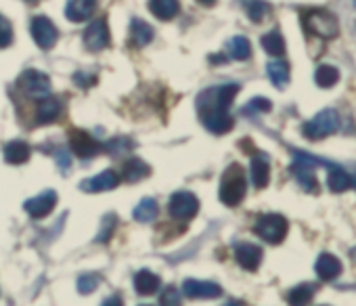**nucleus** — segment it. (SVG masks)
Segmentation results:
<instances>
[{"label": "nucleus", "instance_id": "obj_1", "mask_svg": "<svg viewBox=\"0 0 356 306\" xmlns=\"http://www.w3.org/2000/svg\"><path fill=\"white\" fill-rule=\"evenodd\" d=\"M248 193V181H245V175L241 170L239 164H231L225 175H222V181H220V202L229 208H235L243 202Z\"/></svg>", "mask_w": 356, "mask_h": 306}, {"label": "nucleus", "instance_id": "obj_2", "mask_svg": "<svg viewBox=\"0 0 356 306\" xmlns=\"http://www.w3.org/2000/svg\"><path fill=\"white\" fill-rule=\"evenodd\" d=\"M318 164H321V160L310 156V153L293 151V164L289 166V170L296 177L298 185L306 193H318V183H316V177H314V168Z\"/></svg>", "mask_w": 356, "mask_h": 306}, {"label": "nucleus", "instance_id": "obj_3", "mask_svg": "<svg viewBox=\"0 0 356 306\" xmlns=\"http://www.w3.org/2000/svg\"><path fill=\"white\" fill-rule=\"evenodd\" d=\"M302 24L308 34L321 36V38H335L339 34V24L333 13L323 9H312L302 15Z\"/></svg>", "mask_w": 356, "mask_h": 306}, {"label": "nucleus", "instance_id": "obj_4", "mask_svg": "<svg viewBox=\"0 0 356 306\" xmlns=\"http://www.w3.org/2000/svg\"><path fill=\"white\" fill-rule=\"evenodd\" d=\"M339 128V115L335 109H323L312 120H308L302 126V134L308 140H321L329 134H333Z\"/></svg>", "mask_w": 356, "mask_h": 306}, {"label": "nucleus", "instance_id": "obj_5", "mask_svg": "<svg viewBox=\"0 0 356 306\" xmlns=\"http://www.w3.org/2000/svg\"><path fill=\"white\" fill-rule=\"evenodd\" d=\"M239 92V84H222L208 88L197 99V109H229Z\"/></svg>", "mask_w": 356, "mask_h": 306}, {"label": "nucleus", "instance_id": "obj_6", "mask_svg": "<svg viewBox=\"0 0 356 306\" xmlns=\"http://www.w3.org/2000/svg\"><path fill=\"white\" fill-rule=\"evenodd\" d=\"M254 231L266 243H281L285 239L287 231H289V223L281 214H264V216L258 218Z\"/></svg>", "mask_w": 356, "mask_h": 306}, {"label": "nucleus", "instance_id": "obj_7", "mask_svg": "<svg viewBox=\"0 0 356 306\" xmlns=\"http://www.w3.org/2000/svg\"><path fill=\"white\" fill-rule=\"evenodd\" d=\"M200 212V200L193 193L187 191H178L170 198L168 202V214L176 220H193Z\"/></svg>", "mask_w": 356, "mask_h": 306}, {"label": "nucleus", "instance_id": "obj_8", "mask_svg": "<svg viewBox=\"0 0 356 306\" xmlns=\"http://www.w3.org/2000/svg\"><path fill=\"white\" fill-rule=\"evenodd\" d=\"M30 32H32L34 42H36L42 51H51V49L57 45V40H59V30H57L55 24H53L49 17H44V15H38V17L32 19Z\"/></svg>", "mask_w": 356, "mask_h": 306}, {"label": "nucleus", "instance_id": "obj_9", "mask_svg": "<svg viewBox=\"0 0 356 306\" xmlns=\"http://www.w3.org/2000/svg\"><path fill=\"white\" fill-rule=\"evenodd\" d=\"M19 86L32 99H44L51 95V80L38 70H26L19 76Z\"/></svg>", "mask_w": 356, "mask_h": 306}, {"label": "nucleus", "instance_id": "obj_10", "mask_svg": "<svg viewBox=\"0 0 356 306\" xmlns=\"http://www.w3.org/2000/svg\"><path fill=\"white\" fill-rule=\"evenodd\" d=\"M200 120L212 134H227L235 124L229 109H200Z\"/></svg>", "mask_w": 356, "mask_h": 306}, {"label": "nucleus", "instance_id": "obj_11", "mask_svg": "<svg viewBox=\"0 0 356 306\" xmlns=\"http://www.w3.org/2000/svg\"><path fill=\"white\" fill-rule=\"evenodd\" d=\"M70 145H72V151L76 153L78 158H82V160L95 158L97 153L103 149L101 143H97L86 130H78V128L70 132Z\"/></svg>", "mask_w": 356, "mask_h": 306}, {"label": "nucleus", "instance_id": "obj_12", "mask_svg": "<svg viewBox=\"0 0 356 306\" xmlns=\"http://www.w3.org/2000/svg\"><path fill=\"white\" fill-rule=\"evenodd\" d=\"M111 42V36H109V26H107V19H97L92 22L86 32H84V45L88 51L92 53H99L103 49H107Z\"/></svg>", "mask_w": 356, "mask_h": 306}, {"label": "nucleus", "instance_id": "obj_13", "mask_svg": "<svg viewBox=\"0 0 356 306\" xmlns=\"http://www.w3.org/2000/svg\"><path fill=\"white\" fill-rule=\"evenodd\" d=\"M183 291L187 298L193 300H212L222 296V287L214 281H197V279H187L183 283Z\"/></svg>", "mask_w": 356, "mask_h": 306}, {"label": "nucleus", "instance_id": "obj_14", "mask_svg": "<svg viewBox=\"0 0 356 306\" xmlns=\"http://www.w3.org/2000/svg\"><path fill=\"white\" fill-rule=\"evenodd\" d=\"M57 206V191H42L40 195L28 200L24 204V210L32 216V218H44L53 212V208Z\"/></svg>", "mask_w": 356, "mask_h": 306}, {"label": "nucleus", "instance_id": "obj_15", "mask_svg": "<svg viewBox=\"0 0 356 306\" xmlns=\"http://www.w3.org/2000/svg\"><path fill=\"white\" fill-rule=\"evenodd\" d=\"M120 185V177L113 170H105L92 179H86L80 183V189L86 193H103V191H111Z\"/></svg>", "mask_w": 356, "mask_h": 306}, {"label": "nucleus", "instance_id": "obj_16", "mask_svg": "<svg viewBox=\"0 0 356 306\" xmlns=\"http://www.w3.org/2000/svg\"><path fill=\"white\" fill-rule=\"evenodd\" d=\"M235 258L241 264V268L254 273L262 262V248H258L256 243H239L235 248Z\"/></svg>", "mask_w": 356, "mask_h": 306}, {"label": "nucleus", "instance_id": "obj_17", "mask_svg": "<svg viewBox=\"0 0 356 306\" xmlns=\"http://www.w3.org/2000/svg\"><path fill=\"white\" fill-rule=\"evenodd\" d=\"M97 0H67L65 5V17L74 24H82L88 17H92V13L97 11Z\"/></svg>", "mask_w": 356, "mask_h": 306}, {"label": "nucleus", "instance_id": "obj_18", "mask_svg": "<svg viewBox=\"0 0 356 306\" xmlns=\"http://www.w3.org/2000/svg\"><path fill=\"white\" fill-rule=\"evenodd\" d=\"M63 111V105L59 99L55 97H44V99H38V107H36V124H51V122H57L59 115Z\"/></svg>", "mask_w": 356, "mask_h": 306}, {"label": "nucleus", "instance_id": "obj_19", "mask_svg": "<svg viewBox=\"0 0 356 306\" xmlns=\"http://www.w3.org/2000/svg\"><path fill=\"white\" fill-rule=\"evenodd\" d=\"M314 271L318 275V279L323 281H333L341 275V262L339 258H335L333 254L325 252L316 258V264H314Z\"/></svg>", "mask_w": 356, "mask_h": 306}, {"label": "nucleus", "instance_id": "obj_20", "mask_svg": "<svg viewBox=\"0 0 356 306\" xmlns=\"http://www.w3.org/2000/svg\"><path fill=\"white\" fill-rule=\"evenodd\" d=\"M250 172H252V183L256 189H264L270 181V164H268V158L258 153V156L252 158V164H250Z\"/></svg>", "mask_w": 356, "mask_h": 306}, {"label": "nucleus", "instance_id": "obj_21", "mask_svg": "<svg viewBox=\"0 0 356 306\" xmlns=\"http://www.w3.org/2000/svg\"><path fill=\"white\" fill-rule=\"evenodd\" d=\"M329 168H331V170H329V177H327V187H329V191H333V193H343V191L356 187L354 179H352L343 168H339V166H335V164H329Z\"/></svg>", "mask_w": 356, "mask_h": 306}, {"label": "nucleus", "instance_id": "obj_22", "mask_svg": "<svg viewBox=\"0 0 356 306\" xmlns=\"http://www.w3.org/2000/svg\"><path fill=\"white\" fill-rule=\"evenodd\" d=\"M151 40H153V28L147 22L134 17L130 22V45L143 49V47L151 45Z\"/></svg>", "mask_w": 356, "mask_h": 306}, {"label": "nucleus", "instance_id": "obj_23", "mask_svg": "<svg viewBox=\"0 0 356 306\" xmlns=\"http://www.w3.org/2000/svg\"><path fill=\"white\" fill-rule=\"evenodd\" d=\"M149 11L159 22H170L181 11V3L178 0H149Z\"/></svg>", "mask_w": 356, "mask_h": 306}, {"label": "nucleus", "instance_id": "obj_24", "mask_svg": "<svg viewBox=\"0 0 356 306\" xmlns=\"http://www.w3.org/2000/svg\"><path fill=\"white\" fill-rule=\"evenodd\" d=\"M30 156H32V149L24 140H11L5 147V160H7V164H13V166L26 164L30 160Z\"/></svg>", "mask_w": 356, "mask_h": 306}, {"label": "nucleus", "instance_id": "obj_25", "mask_svg": "<svg viewBox=\"0 0 356 306\" xmlns=\"http://www.w3.org/2000/svg\"><path fill=\"white\" fill-rule=\"evenodd\" d=\"M266 74H268L270 82H273L279 90H283V88L289 84L291 70H289V63H287V61L277 59V61H270V63L266 65Z\"/></svg>", "mask_w": 356, "mask_h": 306}, {"label": "nucleus", "instance_id": "obj_26", "mask_svg": "<svg viewBox=\"0 0 356 306\" xmlns=\"http://www.w3.org/2000/svg\"><path fill=\"white\" fill-rule=\"evenodd\" d=\"M134 289L140 296H153L159 289V277L155 273L143 268L134 275Z\"/></svg>", "mask_w": 356, "mask_h": 306}, {"label": "nucleus", "instance_id": "obj_27", "mask_svg": "<svg viewBox=\"0 0 356 306\" xmlns=\"http://www.w3.org/2000/svg\"><path fill=\"white\" fill-rule=\"evenodd\" d=\"M149 175H151V168L143 160H128L124 164V172H122L124 181H128V183H140Z\"/></svg>", "mask_w": 356, "mask_h": 306}, {"label": "nucleus", "instance_id": "obj_28", "mask_svg": "<svg viewBox=\"0 0 356 306\" xmlns=\"http://www.w3.org/2000/svg\"><path fill=\"white\" fill-rule=\"evenodd\" d=\"M227 51H229V57L237 61H245L252 57V45L245 36H233L227 42Z\"/></svg>", "mask_w": 356, "mask_h": 306}, {"label": "nucleus", "instance_id": "obj_29", "mask_svg": "<svg viewBox=\"0 0 356 306\" xmlns=\"http://www.w3.org/2000/svg\"><path fill=\"white\" fill-rule=\"evenodd\" d=\"M260 42H262V49L268 55H273V57H283L285 55V40H283L279 30H270L268 34L262 36Z\"/></svg>", "mask_w": 356, "mask_h": 306}, {"label": "nucleus", "instance_id": "obj_30", "mask_svg": "<svg viewBox=\"0 0 356 306\" xmlns=\"http://www.w3.org/2000/svg\"><path fill=\"white\" fill-rule=\"evenodd\" d=\"M314 82L321 88H331V86H335L339 82V70L333 67V65H321L314 72Z\"/></svg>", "mask_w": 356, "mask_h": 306}, {"label": "nucleus", "instance_id": "obj_31", "mask_svg": "<svg viewBox=\"0 0 356 306\" xmlns=\"http://www.w3.org/2000/svg\"><path fill=\"white\" fill-rule=\"evenodd\" d=\"M134 220L136 223H151L157 216V202L153 198H145L140 200V204L134 208Z\"/></svg>", "mask_w": 356, "mask_h": 306}, {"label": "nucleus", "instance_id": "obj_32", "mask_svg": "<svg viewBox=\"0 0 356 306\" xmlns=\"http://www.w3.org/2000/svg\"><path fill=\"white\" fill-rule=\"evenodd\" d=\"M314 291H316L314 285H310V283H300V285H296L293 289H289L287 302H289V304H308V302H312Z\"/></svg>", "mask_w": 356, "mask_h": 306}, {"label": "nucleus", "instance_id": "obj_33", "mask_svg": "<svg viewBox=\"0 0 356 306\" xmlns=\"http://www.w3.org/2000/svg\"><path fill=\"white\" fill-rule=\"evenodd\" d=\"M245 13H248L250 22L260 24L270 13V5L264 3V0H245Z\"/></svg>", "mask_w": 356, "mask_h": 306}, {"label": "nucleus", "instance_id": "obj_34", "mask_svg": "<svg viewBox=\"0 0 356 306\" xmlns=\"http://www.w3.org/2000/svg\"><path fill=\"white\" fill-rule=\"evenodd\" d=\"M115 229H118V216L115 214H105L103 223H101V229H99V235L95 237V241L97 243H109V239L113 237Z\"/></svg>", "mask_w": 356, "mask_h": 306}, {"label": "nucleus", "instance_id": "obj_35", "mask_svg": "<svg viewBox=\"0 0 356 306\" xmlns=\"http://www.w3.org/2000/svg\"><path fill=\"white\" fill-rule=\"evenodd\" d=\"M132 147H134L132 138H128V136H115V138H111L105 145V151L111 153V156H124V153L132 151Z\"/></svg>", "mask_w": 356, "mask_h": 306}, {"label": "nucleus", "instance_id": "obj_36", "mask_svg": "<svg viewBox=\"0 0 356 306\" xmlns=\"http://www.w3.org/2000/svg\"><path fill=\"white\" fill-rule=\"evenodd\" d=\"M270 109H273V103H270L268 99L256 97V99H252V101L243 107V113H245V115H252V113H266V111H270Z\"/></svg>", "mask_w": 356, "mask_h": 306}, {"label": "nucleus", "instance_id": "obj_37", "mask_svg": "<svg viewBox=\"0 0 356 306\" xmlns=\"http://www.w3.org/2000/svg\"><path fill=\"white\" fill-rule=\"evenodd\" d=\"M13 42V26L11 22L0 13V49H7Z\"/></svg>", "mask_w": 356, "mask_h": 306}, {"label": "nucleus", "instance_id": "obj_38", "mask_svg": "<svg viewBox=\"0 0 356 306\" xmlns=\"http://www.w3.org/2000/svg\"><path fill=\"white\" fill-rule=\"evenodd\" d=\"M97 287H99V277H97V275H92V273H88V275H82V277L78 279V291H80L82 296H88V293H92Z\"/></svg>", "mask_w": 356, "mask_h": 306}, {"label": "nucleus", "instance_id": "obj_39", "mask_svg": "<svg viewBox=\"0 0 356 306\" xmlns=\"http://www.w3.org/2000/svg\"><path fill=\"white\" fill-rule=\"evenodd\" d=\"M74 82H76V86H80V88H90V86L97 84V76H95V74H86V72H78V74L74 76Z\"/></svg>", "mask_w": 356, "mask_h": 306}, {"label": "nucleus", "instance_id": "obj_40", "mask_svg": "<svg viewBox=\"0 0 356 306\" xmlns=\"http://www.w3.org/2000/svg\"><path fill=\"white\" fill-rule=\"evenodd\" d=\"M55 158H57V162H59V168H61V172H67V170L72 168L70 153H67L65 149H59V151H55Z\"/></svg>", "mask_w": 356, "mask_h": 306}, {"label": "nucleus", "instance_id": "obj_41", "mask_svg": "<svg viewBox=\"0 0 356 306\" xmlns=\"http://www.w3.org/2000/svg\"><path fill=\"white\" fill-rule=\"evenodd\" d=\"M178 302H181V298H178V293H176L174 287H170V289L163 293V298H161V304H178Z\"/></svg>", "mask_w": 356, "mask_h": 306}, {"label": "nucleus", "instance_id": "obj_42", "mask_svg": "<svg viewBox=\"0 0 356 306\" xmlns=\"http://www.w3.org/2000/svg\"><path fill=\"white\" fill-rule=\"evenodd\" d=\"M210 61H214V65H222V63L227 61V57H225V55H212Z\"/></svg>", "mask_w": 356, "mask_h": 306}, {"label": "nucleus", "instance_id": "obj_43", "mask_svg": "<svg viewBox=\"0 0 356 306\" xmlns=\"http://www.w3.org/2000/svg\"><path fill=\"white\" fill-rule=\"evenodd\" d=\"M103 304H105V306H109V304H122V300H120L118 296H111L109 300H103Z\"/></svg>", "mask_w": 356, "mask_h": 306}, {"label": "nucleus", "instance_id": "obj_44", "mask_svg": "<svg viewBox=\"0 0 356 306\" xmlns=\"http://www.w3.org/2000/svg\"><path fill=\"white\" fill-rule=\"evenodd\" d=\"M200 5H204V7H214L216 5V0H197Z\"/></svg>", "mask_w": 356, "mask_h": 306}, {"label": "nucleus", "instance_id": "obj_45", "mask_svg": "<svg viewBox=\"0 0 356 306\" xmlns=\"http://www.w3.org/2000/svg\"><path fill=\"white\" fill-rule=\"evenodd\" d=\"M30 3H34V0H30Z\"/></svg>", "mask_w": 356, "mask_h": 306}]
</instances>
